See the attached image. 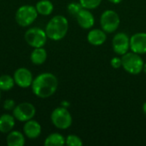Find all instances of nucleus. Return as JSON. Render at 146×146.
Here are the masks:
<instances>
[{
	"mask_svg": "<svg viewBox=\"0 0 146 146\" xmlns=\"http://www.w3.org/2000/svg\"><path fill=\"white\" fill-rule=\"evenodd\" d=\"M32 91L35 96L40 98L51 97L57 90V78L51 73H43L33 79Z\"/></svg>",
	"mask_w": 146,
	"mask_h": 146,
	"instance_id": "f257e3e1",
	"label": "nucleus"
},
{
	"mask_svg": "<svg viewBox=\"0 0 146 146\" xmlns=\"http://www.w3.org/2000/svg\"><path fill=\"white\" fill-rule=\"evenodd\" d=\"M68 30V19L63 15H55L52 17L45 27L47 37L54 41L62 39Z\"/></svg>",
	"mask_w": 146,
	"mask_h": 146,
	"instance_id": "f03ea898",
	"label": "nucleus"
},
{
	"mask_svg": "<svg viewBox=\"0 0 146 146\" xmlns=\"http://www.w3.org/2000/svg\"><path fill=\"white\" fill-rule=\"evenodd\" d=\"M121 64L126 72L133 75H137L143 71L145 62L139 54L132 51L121 56Z\"/></svg>",
	"mask_w": 146,
	"mask_h": 146,
	"instance_id": "7ed1b4c3",
	"label": "nucleus"
},
{
	"mask_svg": "<svg viewBox=\"0 0 146 146\" xmlns=\"http://www.w3.org/2000/svg\"><path fill=\"white\" fill-rule=\"evenodd\" d=\"M50 120L52 124L58 129L65 130L71 127L73 122V118L69 111L65 107H58L56 108L51 115Z\"/></svg>",
	"mask_w": 146,
	"mask_h": 146,
	"instance_id": "20e7f679",
	"label": "nucleus"
},
{
	"mask_svg": "<svg viewBox=\"0 0 146 146\" xmlns=\"http://www.w3.org/2000/svg\"><path fill=\"white\" fill-rule=\"evenodd\" d=\"M120 23L121 19L119 15L112 9H107L104 11L100 16L101 28L106 33H115L119 28Z\"/></svg>",
	"mask_w": 146,
	"mask_h": 146,
	"instance_id": "39448f33",
	"label": "nucleus"
},
{
	"mask_svg": "<svg viewBox=\"0 0 146 146\" xmlns=\"http://www.w3.org/2000/svg\"><path fill=\"white\" fill-rule=\"evenodd\" d=\"M38 15L35 7L32 5H22L15 12V21L21 27H28L37 19Z\"/></svg>",
	"mask_w": 146,
	"mask_h": 146,
	"instance_id": "423d86ee",
	"label": "nucleus"
},
{
	"mask_svg": "<svg viewBox=\"0 0 146 146\" xmlns=\"http://www.w3.org/2000/svg\"><path fill=\"white\" fill-rule=\"evenodd\" d=\"M24 38L30 46L33 48H39L45 44L48 37L45 30L44 31L38 27H32L25 33Z\"/></svg>",
	"mask_w": 146,
	"mask_h": 146,
	"instance_id": "0eeeda50",
	"label": "nucleus"
},
{
	"mask_svg": "<svg viewBox=\"0 0 146 146\" xmlns=\"http://www.w3.org/2000/svg\"><path fill=\"white\" fill-rule=\"evenodd\" d=\"M36 114L35 107L30 103H21L17 105L13 110V115L15 120L22 122H26L32 120Z\"/></svg>",
	"mask_w": 146,
	"mask_h": 146,
	"instance_id": "6e6552de",
	"label": "nucleus"
},
{
	"mask_svg": "<svg viewBox=\"0 0 146 146\" xmlns=\"http://www.w3.org/2000/svg\"><path fill=\"white\" fill-rule=\"evenodd\" d=\"M112 48L115 54L123 56L130 50V38L125 33H116L112 39Z\"/></svg>",
	"mask_w": 146,
	"mask_h": 146,
	"instance_id": "1a4fd4ad",
	"label": "nucleus"
},
{
	"mask_svg": "<svg viewBox=\"0 0 146 146\" xmlns=\"http://www.w3.org/2000/svg\"><path fill=\"white\" fill-rule=\"evenodd\" d=\"M14 80L15 85L21 88H27L32 86L33 77L31 71L26 68H20L14 73Z\"/></svg>",
	"mask_w": 146,
	"mask_h": 146,
	"instance_id": "9d476101",
	"label": "nucleus"
},
{
	"mask_svg": "<svg viewBox=\"0 0 146 146\" xmlns=\"http://www.w3.org/2000/svg\"><path fill=\"white\" fill-rule=\"evenodd\" d=\"M130 50L139 55L146 54V33H137L131 36Z\"/></svg>",
	"mask_w": 146,
	"mask_h": 146,
	"instance_id": "9b49d317",
	"label": "nucleus"
},
{
	"mask_svg": "<svg viewBox=\"0 0 146 146\" xmlns=\"http://www.w3.org/2000/svg\"><path fill=\"white\" fill-rule=\"evenodd\" d=\"M76 20L79 26L83 29H91L95 23L93 14L87 9H82L76 15Z\"/></svg>",
	"mask_w": 146,
	"mask_h": 146,
	"instance_id": "f8f14e48",
	"label": "nucleus"
},
{
	"mask_svg": "<svg viewBox=\"0 0 146 146\" xmlns=\"http://www.w3.org/2000/svg\"><path fill=\"white\" fill-rule=\"evenodd\" d=\"M107 39L106 33L101 28V29H92L89 31L87 34V41L89 44L94 46H100L103 45Z\"/></svg>",
	"mask_w": 146,
	"mask_h": 146,
	"instance_id": "ddd939ff",
	"label": "nucleus"
},
{
	"mask_svg": "<svg viewBox=\"0 0 146 146\" xmlns=\"http://www.w3.org/2000/svg\"><path fill=\"white\" fill-rule=\"evenodd\" d=\"M41 126L40 124L34 121V120H29L27 121H26L24 127H23V132L24 134L31 139H37L40 133H41Z\"/></svg>",
	"mask_w": 146,
	"mask_h": 146,
	"instance_id": "4468645a",
	"label": "nucleus"
},
{
	"mask_svg": "<svg viewBox=\"0 0 146 146\" xmlns=\"http://www.w3.org/2000/svg\"><path fill=\"white\" fill-rule=\"evenodd\" d=\"M15 117L9 114H3L0 116V133H9L15 127Z\"/></svg>",
	"mask_w": 146,
	"mask_h": 146,
	"instance_id": "2eb2a0df",
	"label": "nucleus"
},
{
	"mask_svg": "<svg viewBox=\"0 0 146 146\" xmlns=\"http://www.w3.org/2000/svg\"><path fill=\"white\" fill-rule=\"evenodd\" d=\"M6 141L9 146H23L25 145V137L19 131H11L8 133Z\"/></svg>",
	"mask_w": 146,
	"mask_h": 146,
	"instance_id": "dca6fc26",
	"label": "nucleus"
},
{
	"mask_svg": "<svg viewBox=\"0 0 146 146\" xmlns=\"http://www.w3.org/2000/svg\"><path fill=\"white\" fill-rule=\"evenodd\" d=\"M31 62L35 65L43 64L47 59V52L43 47L34 48L30 56Z\"/></svg>",
	"mask_w": 146,
	"mask_h": 146,
	"instance_id": "f3484780",
	"label": "nucleus"
},
{
	"mask_svg": "<svg viewBox=\"0 0 146 146\" xmlns=\"http://www.w3.org/2000/svg\"><path fill=\"white\" fill-rule=\"evenodd\" d=\"M38 14L41 15H50L53 9H54V6L53 3L50 1V0H40L36 3L35 6Z\"/></svg>",
	"mask_w": 146,
	"mask_h": 146,
	"instance_id": "a211bd4d",
	"label": "nucleus"
},
{
	"mask_svg": "<svg viewBox=\"0 0 146 146\" xmlns=\"http://www.w3.org/2000/svg\"><path fill=\"white\" fill-rule=\"evenodd\" d=\"M66 139L58 133H50L44 140L45 146H62L65 145Z\"/></svg>",
	"mask_w": 146,
	"mask_h": 146,
	"instance_id": "6ab92c4d",
	"label": "nucleus"
},
{
	"mask_svg": "<svg viewBox=\"0 0 146 146\" xmlns=\"http://www.w3.org/2000/svg\"><path fill=\"white\" fill-rule=\"evenodd\" d=\"M14 78L8 74H3L0 76V91H9L15 86Z\"/></svg>",
	"mask_w": 146,
	"mask_h": 146,
	"instance_id": "aec40b11",
	"label": "nucleus"
},
{
	"mask_svg": "<svg viewBox=\"0 0 146 146\" xmlns=\"http://www.w3.org/2000/svg\"><path fill=\"white\" fill-rule=\"evenodd\" d=\"M79 2L84 9H94L100 5L102 0H80Z\"/></svg>",
	"mask_w": 146,
	"mask_h": 146,
	"instance_id": "412c9836",
	"label": "nucleus"
},
{
	"mask_svg": "<svg viewBox=\"0 0 146 146\" xmlns=\"http://www.w3.org/2000/svg\"><path fill=\"white\" fill-rule=\"evenodd\" d=\"M65 145L68 146H81L83 145V142L81 139L77 135L70 134L66 138Z\"/></svg>",
	"mask_w": 146,
	"mask_h": 146,
	"instance_id": "4be33fe9",
	"label": "nucleus"
},
{
	"mask_svg": "<svg viewBox=\"0 0 146 146\" xmlns=\"http://www.w3.org/2000/svg\"><path fill=\"white\" fill-rule=\"evenodd\" d=\"M68 12L69 15H71L72 16H74L76 17V15H78V13L83 9V7L81 6V4L79 3H76V2H72L70 3L68 5Z\"/></svg>",
	"mask_w": 146,
	"mask_h": 146,
	"instance_id": "5701e85b",
	"label": "nucleus"
},
{
	"mask_svg": "<svg viewBox=\"0 0 146 146\" xmlns=\"http://www.w3.org/2000/svg\"><path fill=\"white\" fill-rule=\"evenodd\" d=\"M110 65L112 68L117 69L121 68L122 64H121V57H118V56H115L110 60Z\"/></svg>",
	"mask_w": 146,
	"mask_h": 146,
	"instance_id": "b1692460",
	"label": "nucleus"
},
{
	"mask_svg": "<svg viewBox=\"0 0 146 146\" xmlns=\"http://www.w3.org/2000/svg\"><path fill=\"white\" fill-rule=\"evenodd\" d=\"M15 107V101L12 99H7L3 103V109L5 110H8V111L13 110Z\"/></svg>",
	"mask_w": 146,
	"mask_h": 146,
	"instance_id": "393cba45",
	"label": "nucleus"
},
{
	"mask_svg": "<svg viewBox=\"0 0 146 146\" xmlns=\"http://www.w3.org/2000/svg\"><path fill=\"white\" fill-rule=\"evenodd\" d=\"M110 3H114V4H118V3H121L123 0H109Z\"/></svg>",
	"mask_w": 146,
	"mask_h": 146,
	"instance_id": "a878e982",
	"label": "nucleus"
},
{
	"mask_svg": "<svg viewBox=\"0 0 146 146\" xmlns=\"http://www.w3.org/2000/svg\"><path fill=\"white\" fill-rule=\"evenodd\" d=\"M142 110H143V112L145 113L146 115V102L144 103V104H143V107H142Z\"/></svg>",
	"mask_w": 146,
	"mask_h": 146,
	"instance_id": "bb28decb",
	"label": "nucleus"
},
{
	"mask_svg": "<svg viewBox=\"0 0 146 146\" xmlns=\"http://www.w3.org/2000/svg\"><path fill=\"white\" fill-rule=\"evenodd\" d=\"M143 71H144V73L146 74V62L144 64V68H143Z\"/></svg>",
	"mask_w": 146,
	"mask_h": 146,
	"instance_id": "cd10ccee",
	"label": "nucleus"
},
{
	"mask_svg": "<svg viewBox=\"0 0 146 146\" xmlns=\"http://www.w3.org/2000/svg\"><path fill=\"white\" fill-rule=\"evenodd\" d=\"M0 98H1V92H0Z\"/></svg>",
	"mask_w": 146,
	"mask_h": 146,
	"instance_id": "c85d7f7f",
	"label": "nucleus"
}]
</instances>
